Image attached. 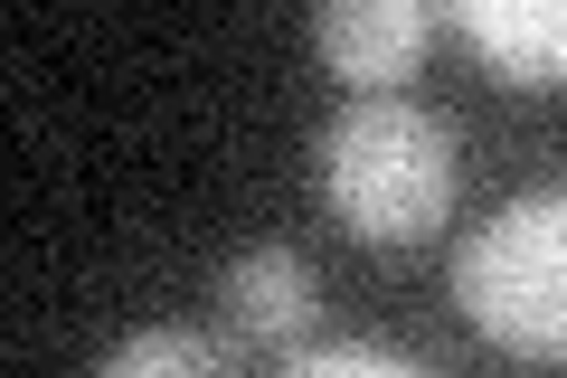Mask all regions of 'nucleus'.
Returning a JSON list of instances; mask_svg holds the SVG:
<instances>
[{
	"label": "nucleus",
	"mask_w": 567,
	"mask_h": 378,
	"mask_svg": "<svg viewBox=\"0 0 567 378\" xmlns=\"http://www.w3.org/2000/svg\"><path fill=\"white\" fill-rule=\"evenodd\" d=\"M322 200L360 246H416L454 208V133L406 95H369L322 133Z\"/></svg>",
	"instance_id": "1"
},
{
	"label": "nucleus",
	"mask_w": 567,
	"mask_h": 378,
	"mask_svg": "<svg viewBox=\"0 0 567 378\" xmlns=\"http://www.w3.org/2000/svg\"><path fill=\"white\" fill-rule=\"evenodd\" d=\"M454 303L520 359H567V190H529L454 256Z\"/></svg>",
	"instance_id": "2"
},
{
	"label": "nucleus",
	"mask_w": 567,
	"mask_h": 378,
	"mask_svg": "<svg viewBox=\"0 0 567 378\" xmlns=\"http://www.w3.org/2000/svg\"><path fill=\"white\" fill-rule=\"evenodd\" d=\"M425 39H435V10L425 0H331L322 20H312V48L331 58V76L379 85V95L398 76H416Z\"/></svg>",
	"instance_id": "3"
},
{
	"label": "nucleus",
	"mask_w": 567,
	"mask_h": 378,
	"mask_svg": "<svg viewBox=\"0 0 567 378\" xmlns=\"http://www.w3.org/2000/svg\"><path fill=\"white\" fill-rule=\"evenodd\" d=\"M473 58L511 85H567V0H454Z\"/></svg>",
	"instance_id": "4"
},
{
	"label": "nucleus",
	"mask_w": 567,
	"mask_h": 378,
	"mask_svg": "<svg viewBox=\"0 0 567 378\" xmlns=\"http://www.w3.org/2000/svg\"><path fill=\"white\" fill-rule=\"evenodd\" d=\"M218 303L237 313V331L293 340V331H312V303H322V284H312V265L293 256V246H246V256L227 265Z\"/></svg>",
	"instance_id": "5"
},
{
	"label": "nucleus",
	"mask_w": 567,
	"mask_h": 378,
	"mask_svg": "<svg viewBox=\"0 0 567 378\" xmlns=\"http://www.w3.org/2000/svg\"><path fill=\"white\" fill-rule=\"evenodd\" d=\"M95 378H237V359H227V340L189 331V321H152V331L114 340Z\"/></svg>",
	"instance_id": "6"
},
{
	"label": "nucleus",
	"mask_w": 567,
	"mask_h": 378,
	"mask_svg": "<svg viewBox=\"0 0 567 378\" xmlns=\"http://www.w3.org/2000/svg\"><path fill=\"white\" fill-rule=\"evenodd\" d=\"M284 378H435V369H416L398 350H369V340H331V350L284 359Z\"/></svg>",
	"instance_id": "7"
}]
</instances>
